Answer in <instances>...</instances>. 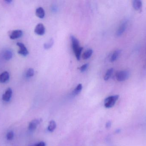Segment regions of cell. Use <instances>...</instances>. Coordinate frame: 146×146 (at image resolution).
Segmentation results:
<instances>
[{
  "label": "cell",
  "instance_id": "cell-1",
  "mask_svg": "<svg viewBox=\"0 0 146 146\" xmlns=\"http://www.w3.org/2000/svg\"><path fill=\"white\" fill-rule=\"evenodd\" d=\"M71 39L72 40L73 50L74 53L75 55L76 59L79 61L80 59L81 54L83 50V48L80 47L79 40L74 36L72 35L71 36Z\"/></svg>",
  "mask_w": 146,
  "mask_h": 146
},
{
  "label": "cell",
  "instance_id": "cell-2",
  "mask_svg": "<svg viewBox=\"0 0 146 146\" xmlns=\"http://www.w3.org/2000/svg\"><path fill=\"white\" fill-rule=\"evenodd\" d=\"M118 95L110 96L106 98L104 100V105L106 108H111L114 106L117 99L119 98Z\"/></svg>",
  "mask_w": 146,
  "mask_h": 146
},
{
  "label": "cell",
  "instance_id": "cell-3",
  "mask_svg": "<svg viewBox=\"0 0 146 146\" xmlns=\"http://www.w3.org/2000/svg\"><path fill=\"white\" fill-rule=\"evenodd\" d=\"M129 76V72L127 70H122L116 74V78L119 81H123L128 79Z\"/></svg>",
  "mask_w": 146,
  "mask_h": 146
},
{
  "label": "cell",
  "instance_id": "cell-4",
  "mask_svg": "<svg viewBox=\"0 0 146 146\" xmlns=\"http://www.w3.org/2000/svg\"><path fill=\"white\" fill-rule=\"evenodd\" d=\"M17 45L19 47V50L18 52L19 55L24 56H26L28 55L29 54L28 51L27 50V49L24 44L19 42L17 43Z\"/></svg>",
  "mask_w": 146,
  "mask_h": 146
},
{
  "label": "cell",
  "instance_id": "cell-5",
  "mask_svg": "<svg viewBox=\"0 0 146 146\" xmlns=\"http://www.w3.org/2000/svg\"><path fill=\"white\" fill-rule=\"evenodd\" d=\"M128 22L127 20H124L121 23L119 26L117 31L116 35L117 36H120L125 31L127 27Z\"/></svg>",
  "mask_w": 146,
  "mask_h": 146
},
{
  "label": "cell",
  "instance_id": "cell-6",
  "mask_svg": "<svg viewBox=\"0 0 146 146\" xmlns=\"http://www.w3.org/2000/svg\"><path fill=\"white\" fill-rule=\"evenodd\" d=\"M45 28L44 25L42 23L38 24L35 27L34 32L36 34L38 35H44L45 33Z\"/></svg>",
  "mask_w": 146,
  "mask_h": 146
},
{
  "label": "cell",
  "instance_id": "cell-7",
  "mask_svg": "<svg viewBox=\"0 0 146 146\" xmlns=\"http://www.w3.org/2000/svg\"><path fill=\"white\" fill-rule=\"evenodd\" d=\"M23 35V32L21 30H14L10 32L9 33V37L11 39H15L21 37Z\"/></svg>",
  "mask_w": 146,
  "mask_h": 146
},
{
  "label": "cell",
  "instance_id": "cell-8",
  "mask_svg": "<svg viewBox=\"0 0 146 146\" xmlns=\"http://www.w3.org/2000/svg\"><path fill=\"white\" fill-rule=\"evenodd\" d=\"M12 93H13V91H12V89L11 88H8L5 91V93L3 95V100L5 102H9L11 99Z\"/></svg>",
  "mask_w": 146,
  "mask_h": 146
},
{
  "label": "cell",
  "instance_id": "cell-9",
  "mask_svg": "<svg viewBox=\"0 0 146 146\" xmlns=\"http://www.w3.org/2000/svg\"><path fill=\"white\" fill-rule=\"evenodd\" d=\"M40 123V121L39 120H38V119H35V120H33V121H32L29 124L28 128H29V130L31 131H33L35 130L36 128L38 125Z\"/></svg>",
  "mask_w": 146,
  "mask_h": 146
},
{
  "label": "cell",
  "instance_id": "cell-10",
  "mask_svg": "<svg viewBox=\"0 0 146 146\" xmlns=\"http://www.w3.org/2000/svg\"><path fill=\"white\" fill-rule=\"evenodd\" d=\"M133 6L135 10L141 11L142 8V1L139 0H135L133 1Z\"/></svg>",
  "mask_w": 146,
  "mask_h": 146
},
{
  "label": "cell",
  "instance_id": "cell-11",
  "mask_svg": "<svg viewBox=\"0 0 146 146\" xmlns=\"http://www.w3.org/2000/svg\"><path fill=\"white\" fill-rule=\"evenodd\" d=\"M9 73L7 71L3 72L0 74V82L4 83L7 82L9 79Z\"/></svg>",
  "mask_w": 146,
  "mask_h": 146
},
{
  "label": "cell",
  "instance_id": "cell-12",
  "mask_svg": "<svg viewBox=\"0 0 146 146\" xmlns=\"http://www.w3.org/2000/svg\"><path fill=\"white\" fill-rule=\"evenodd\" d=\"M36 14L37 17L40 19H43L45 16V12L43 8L39 7L36 9Z\"/></svg>",
  "mask_w": 146,
  "mask_h": 146
},
{
  "label": "cell",
  "instance_id": "cell-13",
  "mask_svg": "<svg viewBox=\"0 0 146 146\" xmlns=\"http://www.w3.org/2000/svg\"><path fill=\"white\" fill-rule=\"evenodd\" d=\"M121 53V51L120 50H117L113 52L111 57V62H113L116 61L117 58L119 57Z\"/></svg>",
  "mask_w": 146,
  "mask_h": 146
},
{
  "label": "cell",
  "instance_id": "cell-14",
  "mask_svg": "<svg viewBox=\"0 0 146 146\" xmlns=\"http://www.w3.org/2000/svg\"><path fill=\"white\" fill-rule=\"evenodd\" d=\"M3 57L6 61H9L13 57V53L10 51L6 50L3 53Z\"/></svg>",
  "mask_w": 146,
  "mask_h": 146
},
{
  "label": "cell",
  "instance_id": "cell-15",
  "mask_svg": "<svg viewBox=\"0 0 146 146\" xmlns=\"http://www.w3.org/2000/svg\"><path fill=\"white\" fill-rule=\"evenodd\" d=\"M93 50L91 49L88 50L84 52V54L82 55V58L84 60H87L88 59L89 57H91V56L92 55Z\"/></svg>",
  "mask_w": 146,
  "mask_h": 146
},
{
  "label": "cell",
  "instance_id": "cell-16",
  "mask_svg": "<svg viewBox=\"0 0 146 146\" xmlns=\"http://www.w3.org/2000/svg\"><path fill=\"white\" fill-rule=\"evenodd\" d=\"M82 84H80L77 86L73 91L72 95L73 96H76L78 95L82 90Z\"/></svg>",
  "mask_w": 146,
  "mask_h": 146
},
{
  "label": "cell",
  "instance_id": "cell-17",
  "mask_svg": "<svg viewBox=\"0 0 146 146\" xmlns=\"http://www.w3.org/2000/svg\"><path fill=\"white\" fill-rule=\"evenodd\" d=\"M113 69L110 68L108 69L104 77V79L105 81H107L110 79L112 75V73H113Z\"/></svg>",
  "mask_w": 146,
  "mask_h": 146
},
{
  "label": "cell",
  "instance_id": "cell-18",
  "mask_svg": "<svg viewBox=\"0 0 146 146\" xmlns=\"http://www.w3.org/2000/svg\"><path fill=\"white\" fill-rule=\"evenodd\" d=\"M56 127V123L54 121H50L49 123V125L48 127V129L50 132H53L55 129Z\"/></svg>",
  "mask_w": 146,
  "mask_h": 146
},
{
  "label": "cell",
  "instance_id": "cell-19",
  "mask_svg": "<svg viewBox=\"0 0 146 146\" xmlns=\"http://www.w3.org/2000/svg\"><path fill=\"white\" fill-rule=\"evenodd\" d=\"M54 41L53 39H50L49 42H48V43L44 44V49H50V48L52 47L53 44H54Z\"/></svg>",
  "mask_w": 146,
  "mask_h": 146
},
{
  "label": "cell",
  "instance_id": "cell-20",
  "mask_svg": "<svg viewBox=\"0 0 146 146\" xmlns=\"http://www.w3.org/2000/svg\"><path fill=\"white\" fill-rule=\"evenodd\" d=\"M34 74V71L33 69L30 68L27 70L26 73V76L27 78H31L33 76Z\"/></svg>",
  "mask_w": 146,
  "mask_h": 146
},
{
  "label": "cell",
  "instance_id": "cell-21",
  "mask_svg": "<svg viewBox=\"0 0 146 146\" xmlns=\"http://www.w3.org/2000/svg\"><path fill=\"white\" fill-rule=\"evenodd\" d=\"M13 137L14 133L12 131L9 132L7 134V139L8 140H12Z\"/></svg>",
  "mask_w": 146,
  "mask_h": 146
},
{
  "label": "cell",
  "instance_id": "cell-22",
  "mask_svg": "<svg viewBox=\"0 0 146 146\" xmlns=\"http://www.w3.org/2000/svg\"><path fill=\"white\" fill-rule=\"evenodd\" d=\"M88 63H86V64H84L82 65V66L80 68V71L81 72H84L88 68Z\"/></svg>",
  "mask_w": 146,
  "mask_h": 146
},
{
  "label": "cell",
  "instance_id": "cell-23",
  "mask_svg": "<svg viewBox=\"0 0 146 146\" xmlns=\"http://www.w3.org/2000/svg\"><path fill=\"white\" fill-rule=\"evenodd\" d=\"M36 146H45V144L44 142H40L39 143H38L36 145H35Z\"/></svg>",
  "mask_w": 146,
  "mask_h": 146
},
{
  "label": "cell",
  "instance_id": "cell-24",
  "mask_svg": "<svg viewBox=\"0 0 146 146\" xmlns=\"http://www.w3.org/2000/svg\"><path fill=\"white\" fill-rule=\"evenodd\" d=\"M111 126V122L110 121L108 122L106 124V128H110Z\"/></svg>",
  "mask_w": 146,
  "mask_h": 146
},
{
  "label": "cell",
  "instance_id": "cell-25",
  "mask_svg": "<svg viewBox=\"0 0 146 146\" xmlns=\"http://www.w3.org/2000/svg\"><path fill=\"white\" fill-rule=\"evenodd\" d=\"M35 146V145H34H34H31V146Z\"/></svg>",
  "mask_w": 146,
  "mask_h": 146
}]
</instances>
